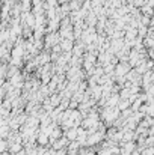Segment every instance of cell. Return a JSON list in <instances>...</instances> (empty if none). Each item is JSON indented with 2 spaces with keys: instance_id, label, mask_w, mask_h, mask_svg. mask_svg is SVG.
<instances>
[{
  "instance_id": "6da1fadb",
  "label": "cell",
  "mask_w": 154,
  "mask_h": 155,
  "mask_svg": "<svg viewBox=\"0 0 154 155\" xmlns=\"http://www.w3.org/2000/svg\"><path fill=\"white\" fill-rule=\"evenodd\" d=\"M135 155H137V154H135Z\"/></svg>"
}]
</instances>
